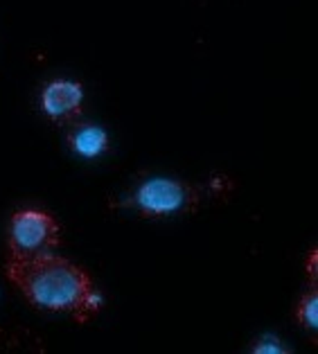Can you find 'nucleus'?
Returning a JSON list of instances; mask_svg holds the SVG:
<instances>
[{"mask_svg": "<svg viewBox=\"0 0 318 354\" xmlns=\"http://www.w3.org/2000/svg\"><path fill=\"white\" fill-rule=\"evenodd\" d=\"M62 244V226L50 212L25 208L14 212L7 228L10 257H30L50 253Z\"/></svg>", "mask_w": 318, "mask_h": 354, "instance_id": "nucleus-3", "label": "nucleus"}, {"mask_svg": "<svg viewBox=\"0 0 318 354\" xmlns=\"http://www.w3.org/2000/svg\"><path fill=\"white\" fill-rule=\"evenodd\" d=\"M199 203V189L176 178H149L135 189L133 198H129V205L147 219H160L178 212H194Z\"/></svg>", "mask_w": 318, "mask_h": 354, "instance_id": "nucleus-2", "label": "nucleus"}, {"mask_svg": "<svg viewBox=\"0 0 318 354\" xmlns=\"http://www.w3.org/2000/svg\"><path fill=\"white\" fill-rule=\"evenodd\" d=\"M100 309H102V296H100V293H97L95 289H93V291L88 293V296H86V298L80 302V305L75 307L73 318H75L77 323H82V325H84V323H88L93 316H97Z\"/></svg>", "mask_w": 318, "mask_h": 354, "instance_id": "nucleus-7", "label": "nucleus"}, {"mask_svg": "<svg viewBox=\"0 0 318 354\" xmlns=\"http://www.w3.org/2000/svg\"><path fill=\"white\" fill-rule=\"evenodd\" d=\"M68 142L82 158H97L109 149V133L95 124H75L68 133Z\"/></svg>", "mask_w": 318, "mask_h": 354, "instance_id": "nucleus-5", "label": "nucleus"}, {"mask_svg": "<svg viewBox=\"0 0 318 354\" xmlns=\"http://www.w3.org/2000/svg\"><path fill=\"white\" fill-rule=\"evenodd\" d=\"M84 88L80 82L55 80L41 91V109L55 122H71L82 113Z\"/></svg>", "mask_w": 318, "mask_h": 354, "instance_id": "nucleus-4", "label": "nucleus"}, {"mask_svg": "<svg viewBox=\"0 0 318 354\" xmlns=\"http://www.w3.org/2000/svg\"><path fill=\"white\" fill-rule=\"evenodd\" d=\"M253 352H257V354H287L289 348H285L282 341L276 339V336H262L260 341H255Z\"/></svg>", "mask_w": 318, "mask_h": 354, "instance_id": "nucleus-8", "label": "nucleus"}, {"mask_svg": "<svg viewBox=\"0 0 318 354\" xmlns=\"http://www.w3.org/2000/svg\"><path fill=\"white\" fill-rule=\"evenodd\" d=\"M7 278L23 291L34 307L48 312H75V307L93 291V282L82 266L66 257L39 253L30 257H10Z\"/></svg>", "mask_w": 318, "mask_h": 354, "instance_id": "nucleus-1", "label": "nucleus"}, {"mask_svg": "<svg viewBox=\"0 0 318 354\" xmlns=\"http://www.w3.org/2000/svg\"><path fill=\"white\" fill-rule=\"evenodd\" d=\"M307 275L312 278V282H316V250L309 253V260H307Z\"/></svg>", "mask_w": 318, "mask_h": 354, "instance_id": "nucleus-9", "label": "nucleus"}, {"mask_svg": "<svg viewBox=\"0 0 318 354\" xmlns=\"http://www.w3.org/2000/svg\"><path fill=\"white\" fill-rule=\"evenodd\" d=\"M296 321L305 327V330H316L318 325V293L316 287L312 291H307L303 298H300L298 307H296Z\"/></svg>", "mask_w": 318, "mask_h": 354, "instance_id": "nucleus-6", "label": "nucleus"}]
</instances>
